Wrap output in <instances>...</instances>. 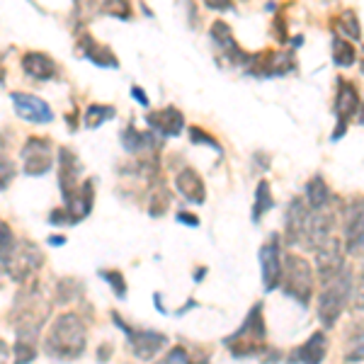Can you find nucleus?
Listing matches in <instances>:
<instances>
[{
    "mask_svg": "<svg viewBox=\"0 0 364 364\" xmlns=\"http://www.w3.org/2000/svg\"><path fill=\"white\" fill-rule=\"evenodd\" d=\"M44 352L56 362L78 360L85 352V323L75 314L58 316L44 338Z\"/></svg>",
    "mask_w": 364,
    "mask_h": 364,
    "instance_id": "nucleus-1",
    "label": "nucleus"
},
{
    "mask_svg": "<svg viewBox=\"0 0 364 364\" xmlns=\"http://www.w3.org/2000/svg\"><path fill=\"white\" fill-rule=\"evenodd\" d=\"M224 345L228 348L236 360H245V357H255L260 352L267 350V328L262 321V306L255 304L252 311L245 316L243 326L238 328L233 336H228L224 340Z\"/></svg>",
    "mask_w": 364,
    "mask_h": 364,
    "instance_id": "nucleus-2",
    "label": "nucleus"
},
{
    "mask_svg": "<svg viewBox=\"0 0 364 364\" xmlns=\"http://www.w3.org/2000/svg\"><path fill=\"white\" fill-rule=\"evenodd\" d=\"M352 291V279L350 269L340 267L336 274L323 279V291H321V304H318V318L326 328H333L343 314L345 304L350 299Z\"/></svg>",
    "mask_w": 364,
    "mask_h": 364,
    "instance_id": "nucleus-3",
    "label": "nucleus"
},
{
    "mask_svg": "<svg viewBox=\"0 0 364 364\" xmlns=\"http://www.w3.org/2000/svg\"><path fill=\"white\" fill-rule=\"evenodd\" d=\"M282 289H284V294L296 299L301 306H309L311 294H314V272H311V265L304 257H284V265H282Z\"/></svg>",
    "mask_w": 364,
    "mask_h": 364,
    "instance_id": "nucleus-4",
    "label": "nucleus"
},
{
    "mask_svg": "<svg viewBox=\"0 0 364 364\" xmlns=\"http://www.w3.org/2000/svg\"><path fill=\"white\" fill-rule=\"evenodd\" d=\"M112 318H114L117 326H119L122 331L127 333L129 348H132L134 357H139V360H144V362L154 360L158 352H161L168 345V338L163 336V333H158V331H144V328H132V326H127V323L122 321L117 314L112 316Z\"/></svg>",
    "mask_w": 364,
    "mask_h": 364,
    "instance_id": "nucleus-5",
    "label": "nucleus"
},
{
    "mask_svg": "<svg viewBox=\"0 0 364 364\" xmlns=\"http://www.w3.org/2000/svg\"><path fill=\"white\" fill-rule=\"evenodd\" d=\"M22 163H25V173L34 178L49 173L54 168V144L42 136H29L22 146Z\"/></svg>",
    "mask_w": 364,
    "mask_h": 364,
    "instance_id": "nucleus-6",
    "label": "nucleus"
},
{
    "mask_svg": "<svg viewBox=\"0 0 364 364\" xmlns=\"http://www.w3.org/2000/svg\"><path fill=\"white\" fill-rule=\"evenodd\" d=\"M42 262H44V255H42V250H39L37 245L22 243V245H17L13 260H10V265H8L5 272H8L10 277L17 279V282H25L27 277H32V274L42 267Z\"/></svg>",
    "mask_w": 364,
    "mask_h": 364,
    "instance_id": "nucleus-7",
    "label": "nucleus"
},
{
    "mask_svg": "<svg viewBox=\"0 0 364 364\" xmlns=\"http://www.w3.org/2000/svg\"><path fill=\"white\" fill-rule=\"evenodd\" d=\"M260 262H262V284H265V289L267 291L277 289L279 282H282V265H284V257H282V250H279L277 233H272L267 243L262 245Z\"/></svg>",
    "mask_w": 364,
    "mask_h": 364,
    "instance_id": "nucleus-8",
    "label": "nucleus"
},
{
    "mask_svg": "<svg viewBox=\"0 0 364 364\" xmlns=\"http://www.w3.org/2000/svg\"><path fill=\"white\" fill-rule=\"evenodd\" d=\"M10 100H13L15 112L25 122H32V124H49V122H54V109L42 97H34L29 92H13Z\"/></svg>",
    "mask_w": 364,
    "mask_h": 364,
    "instance_id": "nucleus-9",
    "label": "nucleus"
},
{
    "mask_svg": "<svg viewBox=\"0 0 364 364\" xmlns=\"http://www.w3.org/2000/svg\"><path fill=\"white\" fill-rule=\"evenodd\" d=\"M345 245L350 252L364 250V199L345 207Z\"/></svg>",
    "mask_w": 364,
    "mask_h": 364,
    "instance_id": "nucleus-10",
    "label": "nucleus"
},
{
    "mask_svg": "<svg viewBox=\"0 0 364 364\" xmlns=\"http://www.w3.org/2000/svg\"><path fill=\"white\" fill-rule=\"evenodd\" d=\"M338 100H336V114H338V132L333 134V139H340L343 136V132L348 129V122L350 117L355 112H360L362 102H360V95H357L355 85L352 83H345V80H340L338 83Z\"/></svg>",
    "mask_w": 364,
    "mask_h": 364,
    "instance_id": "nucleus-11",
    "label": "nucleus"
},
{
    "mask_svg": "<svg viewBox=\"0 0 364 364\" xmlns=\"http://www.w3.org/2000/svg\"><path fill=\"white\" fill-rule=\"evenodd\" d=\"M146 122H149V127L156 129L161 136H178L182 132V127H185V117L175 107H163V109H156V112H149L146 114Z\"/></svg>",
    "mask_w": 364,
    "mask_h": 364,
    "instance_id": "nucleus-12",
    "label": "nucleus"
},
{
    "mask_svg": "<svg viewBox=\"0 0 364 364\" xmlns=\"http://www.w3.org/2000/svg\"><path fill=\"white\" fill-rule=\"evenodd\" d=\"M209 34H211V42L216 44V49L226 54L228 63H243V66H245V61H248V54L238 49V44H236V39H233V34H231V29H228V25H224V22H214Z\"/></svg>",
    "mask_w": 364,
    "mask_h": 364,
    "instance_id": "nucleus-13",
    "label": "nucleus"
},
{
    "mask_svg": "<svg viewBox=\"0 0 364 364\" xmlns=\"http://www.w3.org/2000/svg\"><path fill=\"white\" fill-rule=\"evenodd\" d=\"M328 352V340L323 333H314L301 348L291 352L289 364H321Z\"/></svg>",
    "mask_w": 364,
    "mask_h": 364,
    "instance_id": "nucleus-14",
    "label": "nucleus"
},
{
    "mask_svg": "<svg viewBox=\"0 0 364 364\" xmlns=\"http://www.w3.org/2000/svg\"><path fill=\"white\" fill-rule=\"evenodd\" d=\"M22 68H25V73L34 80H51V78H56V73H58L56 61L42 54V51H29V54L22 56Z\"/></svg>",
    "mask_w": 364,
    "mask_h": 364,
    "instance_id": "nucleus-15",
    "label": "nucleus"
},
{
    "mask_svg": "<svg viewBox=\"0 0 364 364\" xmlns=\"http://www.w3.org/2000/svg\"><path fill=\"white\" fill-rule=\"evenodd\" d=\"M78 46H80V54H83L87 61H92L100 68H119V61L107 46L97 44L90 34H80L78 37Z\"/></svg>",
    "mask_w": 364,
    "mask_h": 364,
    "instance_id": "nucleus-16",
    "label": "nucleus"
},
{
    "mask_svg": "<svg viewBox=\"0 0 364 364\" xmlns=\"http://www.w3.org/2000/svg\"><path fill=\"white\" fill-rule=\"evenodd\" d=\"M175 182H178V190L185 195L190 202L195 204H204V197H207V190H204V182L202 178L195 173L192 168H185L182 173L175 178Z\"/></svg>",
    "mask_w": 364,
    "mask_h": 364,
    "instance_id": "nucleus-17",
    "label": "nucleus"
},
{
    "mask_svg": "<svg viewBox=\"0 0 364 364\" xmlns=\"http://www.w3.org/2000/svg\"><path fill=\"white\" fill-rule=\"evenodd\" d=\"M83 8H90L92 13H102V15H112L119 20H129L132 17V5L129 0H80Z\"/></svg>",
    "mask_w": 364,
    "mask_h": 364,
    "instance_id": "nucleus-18",
    "label": "nucleus"
},
{
    "mask_svg": "<svg viewBox=\"0 0 364 364\" xmlns=\"http://www.w3.org/2000/svg\"><path fill=\"white\" fill-rule=\"evenodd\" d=\"M122 141H124V149L132 151V154H141V151H151L158 146L156 136L151 132H139L134 127H127L122 132Z\"/></svg>",
    "mask_w": 364,
    "mask_h": 364,
    "instance_id": "nucleus-19",
    "label": "nucleus"
},
{
    "mask_svg": "<svg viewBox=\"0 0 364 364\" xmlns=\"http://www.w3.org/2000/svg\"><path fill=\"white\" fill-rule=\"evenodd\" d=\"M306 202L314 209H328L331 207V190L321 178H314L306 185Z\"/></svg>",
    "mask_w": 364,
    "mask_h": 364,
    "instance_id": "nucleus-20",
    "label": "nucleus"
},
{
    "mask_svg": "<svg viewBox=\"0 0 364 364\" xmlns=\"http://www.w3.org/2000/svg\"><path fill=\"white\" fill-rule=\"evenodd\" d=\"M17 250V240H15V233L10 231V226L5 224L3 219H0V269H8L10 260H13Z\"/></svg>",
    "mask_w": 364,
    "mask_h": 364,
    "instance_id": "nucleus-21",
    "label": "nucleus"
},
{
    "mask_svg": "<svg viewBox=\"0 0 364 364\" xmlns=\"http://www.w3.org/2000/svg\"><path fill=\"white\" fill-rule=\"evenodd\" d=\"M333 61H336V66L340 68L352 66V63H355V46H352L348 39L336 37L333 39Z\"/></svg>",
    "mask_w": 364,
    "mask_h": 364,
    "instance_id": "nucleus-22",
    "label": "nucleus"
},
{
    "mask_svg": "<svg viewBox=\"0 0 364 364\" xmlns=\"http://www.w3.org/2000/svg\"><path fill=\"white\" fill-rule=\"evenodd\" d=\"M114 114H117V109L109 107V105H90L87 112H85V127L97 129V127H102L107 119H112Z\"/></svg>",
    "mask_w": 364,
    "mask_h": 364,
    "instance_id": "nucleus-23",
    "label": "nucleus"
},
{
    "mask_svg": "<svg viewBox=\"0 0 364 364\" xmlns=\"http://www.w3.org/2000/svg\"><path fill=\"white\" fill-rule=\"evenodd\" d=\"M272 209V192H269V185L265 180L257 185V192H255V207H252V221H260V216L265 211Z\"/></svg>",
    "mask_w": 364,
    "mask_h": 364,
    "instance_id": "nucleus-24",
    "label": "nucleus"
},
{
    "mask_svg": "<svg viewBox=\"0 0 364 364\" xmlns=\"http://www.w3.org/2000/svg\"><path fill=\"white\" fill-rule=\"evenodd\" d=\"M163 364H207V362H195L190 352H187V348L178 345V348H173L168 352V357L163 360Z\"/></svg>",
    "mask_w": 364,
    "mask_h": 364,
    "instance_id": "nucleus-25",
    "label": "nucleus"
},
{
    "mask_svg": "<svg viewBox=\"0 0 364 364\" xmlns=\"http://www.w3.org/2000/svg\"><path fill=\"white\" fill-rule=\"evenodd\" d=\"M102 274L105 279H107V284L109 287H114V294L119 296V299H124V294H127V282H124V277H122L117 269H112V272H100Z\"/></svg>",
    "mask_w": 364,
    "mask_h": 364,
    "instance_id": "nucleus-26",
    "label": "nucleus"
},
{
    "mask_svg": "<svg viewBox=\"0 0 364 364\" xmlns=\"http://www.w3.org/2000/svg\"><path fill=\"white\" fill-rule=\"evenodd\" d=\"M15 163L13 161H8V158H0V192L5 190V187L13 182V178H15Z\"/></svg>",
    "mask_w": 364,
    "mask_h": 364,
    "instance_id": "nucleus-27",
    "label": "nucleus"
},
{
    "mask_svg": "<svg viewBox=\"0 0 364 364\" xmlns=\"http://www.w3.org/2000/svg\"><path fill=\"white\" fill-rule=\"evenodd\" d=\"M190 139L195 141V144H199V146H211V149L219 151V154H221V146L216 144V139L214 136H207V134H204L199 127H192L190 129Z\"/></svg>",
    "mask_w": 364,
    "mask_h": 364,
    "instance_id": "nucleus-28",
    "label": "nucleus"
},
{
    "mask_svg": "<svg viewBox=\"0 0 364 364\" xmlns=\"http://www.w3.org/2000/svg\"><path fill=\"white\" fill-rule=\"evenodd\" d=\"M343 17H345V20H348V27H343V32L348 34V37L357 39V37H360V22H357L355 13H350V10H348V13H345Z\"/></svg>",
    "mask_w": 364,
    "mask_h": 364,
    "instance_id": "nucleus-29",
    "label": "nucleus"
},
{
    "mask_svg": "<svg viewBox=\"0 0 364 364\" xmlns=\"http://www.w3.org/2000/svg\"><path fill=\"white\" fill-rule=\"evenodd\" d=\"M211 10H231V0H204Z\"/></svg>",
    "mask_w": 364,
    "mask_h": 364,
    "instance_id": "nucleus-30",
    "label": "nucleus"
},
{
    "mask_svg": "<svg viewBox=\"0 0 364 364\" xmlns=\"http://www.w3.org/2000/svg\"><path fill=\"white\" fill-rule=\"evenodd\" d=\"M132 97L136 100V102L141 105V107H149V97L144 95V90H141V87H136V85L132 87Z\"/></svg>",
    "mask_w": 364,
    "mask_h": 364,
    "instance_id": "nucleus-31",
    "label": "nucleus"
},
{
    "mask_svg": "<svg viewBox=\"0 0 364 364\" xmlns=\"http://www.w3.org/2000/svg\"><path fill=\"white\" fill-rule=\"evenodd\" d=\"M178 219L182 221V224H190V226H197L199 224L197 216H192V214H178Z\"/></svg>",
    "mask_w": 364,
    "mask_h": 364,
    "instance_id": "nucleus-32",
    "label": "nucleus"
},
{
    "mask_svg": "<svg viewBox=\"0 0 364 364\" xmlns=\"http://www.w3.org/2000/svg\"><path fill=\"white\" fill-rule=\"evenodd\" d=\"M357 299H360V306L364 309V265H362V274H360V294H357Z\"/></svg>",
    "mask_w": 364,
    "mask_h": 364,
    "instance_id": "nucleus-33",
    "label": "nucleus"
},
{
    "mask_svg": "<svg viewBox=\"0 0 364 364\" xmlns=\"http://www.w3.org/2000/svg\"><path fill=\"white\" fill-rule=\"evenodd\" d=\"M0 83H5V66L0 63Z\"/></svg>",
    "mask_w": 364,
    "mask_h": 364,
    "instance_id": "nucleus-34",
    "label": "nucleus"
},
{
    "mask_svg": "<svg viewBox=\"0 0 364 364\" xmlns=\"http://www.w3.org/2000/svg\"><path fill=\"white\" fill-rule=\"evenodd\" d=\"M3 355H5V343L0 340V357H3Z\"/></svg>",
    "mask_w": 364,
    "mask_h": 364,
    "instance_id": "nucleus-35",
    "label": "nucleus"
},
{
    "mask_svg": "<svg viewBox=\"0 0 364 364\" xmlns=\"http://www.w3.org/2000/svg\"><path fill=\"white\" fill-rule=\"evenodd\" d=\"M0 149H3V136H0Z\"/></svg>",
    "mask_w": 364,
    "mask_h": 364,
    "instance_id": "nucleus-36",
    "label": "nucleus"
},
{
    "mask_svg": "<svg viewBox=\"0 0 364 364\" xmlns=\"http://www.w3.org/2000/svg\"><path fill=\"white\" fill-rule=\"evenodd\" d=\"M0 364H5V362H3V357H0Z\"/></svg>",
    "mask_w": 364,
    "mask_h": 364,
    "instance_id": "nucleus-37",
    "label": "nucleus"
},
{
    "mask_svg": "<svg viewBox=\"0 0 364 364\" xmlns=\"http://www.w3.org/2000/svg\"><path fill=\"white\" fill-rule=\"evenodd\" d=\"M362 70H364V61H362Z\"/></svg>",
    "mask_w": 364,
    "mask_h": 364,
    "instance_id": "nucleus-38",
    "label": "nucleus"
}]
</instances>
